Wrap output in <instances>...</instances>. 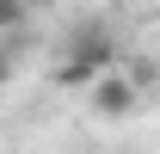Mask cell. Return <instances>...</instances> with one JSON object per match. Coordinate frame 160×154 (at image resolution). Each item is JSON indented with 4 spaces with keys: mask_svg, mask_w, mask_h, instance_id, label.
<instances>
[{
    "mask_svg": "<svg viewBox=\"0 0 160 154\" xmlns=\"http://www.w3.org/2000/svg\"><path fill=\"white\" fill-rule=\"evenodd\" d=\"M142 99V80L136 74H117V68H105L92 86H86V105H92V117H129Z\"/></svg>",
    "mask_w": 160,
    "mask_h": 154,
    "instance_id": "obj_1",
    "label": "cell"
},
{
    "mask_svg": "<svg viewBox=\"0 0 160 154\" xmlns=\"http://www.w3.org/2000/svg\"><path fill=\"white\" fill-rule=\"evenodd\" d=\"M68 56L105 74V68H117V43H111V31H105V25H80L74 37H68Z\"/></svg>",
    "mask_w": 160,
    "mask_h": 154,
    "instance_id": "obj_2",
    "label": "cell"
},
{
    "mask_svg": "<svg viewBox=\"0 0 160 154\" xmlns=\"http://www.w3.org/2000/svg\"><path fill=\"white\" fill-rule=\"evenodd\" d=\"M92 80H99V68H86V62H74V56L56 62V86H92Z\"/></svg>",
    "mask_w": 160,
    "mask_h": 154,
    "instance_id": "obj_3",
    "label": "cell"
},
{
    "mask_svg": "<svg viewBox=\"0 0 160 154\" xmlns=\"http://www.w3.org/2000/svg\"><path fill=\"white\" fill-rule=\"evenodd\" d=\"M25 13H31L25 0H0V37H12V31L25 25Z\"/></svg>",
    "mask_w": 160,
    "mask_h": 154,
    "instance_id": "obj_4",
    "label": "cell"
},
{
    "mask_svg": "<svg viewBox=\"0 0 160 154\" xmlns=\"http://www.w3.org/2000/svg\"><path fill=\"white\" fill-rule=\"evenodd\" d=\"M12 80V37H0V86Z\"/></svg>",
    "mask_w": 160,
    "mask_h": 154,
    "instance_id": "obj_5",
    "label": "cell"
},
{
    "mask_svg": "<svg viewBox=\"0 0 160 154\" xmlns=\"http://www.w3.org/2000/svg\"><path fill=\"white\" fill-rule=\"evenodd\" d=\"M25 6H31V13H37V6H56V0H25Z\"/></svg>",
    "mask_w": 160,
    "mask_h": 154,
    "instance_id": "obj_6",
    "label": "cell"
},
{
    "mask_svg": "<svg viewBox=\"0 0 160 154\" xmlns=\"http://www.w3.org/2000/svg\"><path fill=\"white\" fill-rule=\"evenodd\" d=\"M123 6H160V0H123Z\"/></svg>",
    "mask_w": 160,
    "mask_h": 154,
    "instance_id": "obj_7",
    "label": "cell"
}]
</instances>
